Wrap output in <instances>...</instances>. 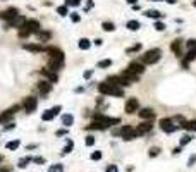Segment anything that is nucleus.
Returning <instances> with one entry per match:
<instances>
[{
    "label": "nucleus",
    "mask_w": 196,
    "mask_h": 172,
    "mask_svg": "<svg viewBox=\"0 0 196 172\" xmlns=\"http://www.w3.org/2000/svg\"><path fill=\"white\" fill-rule=\"evenodd\" d=\"M140 48H141V45H134V47L127 48V50H126V53H133V52H138Z\"/></svg>",
    "instance_id": "38"
},
{
    "label": "nucleus",
    "mask_w": 196,
    "mask_h": 172,
    "mask_svg": "<svg viewBox=\"0 0 196 172\" xmlns=\"http://www.w3.org/2000/svg\"><path fill=\"white\" fill-rule=\"evenodd\" d=\"M158 153H160V148H157V146H153L152 150H150V157H157Z\"/></svg>",
    "instance_id": "36"
},
{
    "label": "nucleus",
    "mask_w": 196,
    "mask_h": 172,
    "mask_svg": "<svg viewBox=\"0 0 196 172\" xmlns=\"http://www.w3.org/2000/svg\"><path fill=\"white\" fill-rule=\"evenodd\" d=\"M71 150H72V141H71V139H69V141H67V145L64 146V150H62V153L65 155V153H69Z\"/></svg>",
    "instance_id": "33"
},
{
    "label": "nucleus",
    "mask_w": 196,
    "mask_h": 172,
    "mask_svg": "<svg viewBox=\"0 0 196 172\" xmlns=\"http://www.w3.org/2000/svg\"><path fill=\"white\" fill-rule=\"evenodd\" d=\"M167 4H175V0H165Z\"/></svg>",
    "instance_id": "48"
},
{
    "label": "nucleus",
    "mask_w": 196,
    "mask_h": 172,
    "mask_svg": "<svg viewBox=\"0 0 196 172\" xmlns=\"http://www.w3.org/2000/svg\"><path fill=\"white\" fill-rule=\"evenodd\" d=\"M186 45H187V52H196V40H189Z\"/></svg>",
    "instance_id": "30"
},
{
    "label": "nucleus",
    "mask_w": 196,
    "mask_h": 172,
    "mask_svg": "<svg viewBox=\"0 0 196 172\" xmlns=\"http://www.w3.org/2000/svg\"><path fill=\"white\" fill-rule=\"evenodd\" d=\"M84 143H86L88 146H91V145H95V138H93V136H88V138H86V141H84Z\"/></svg>",
    "instance_id": "41"
},
{
    "label": "nucleus",
    "mask_w": 196,
    "mask_h": 172,
    "mask_svg": "<svg viewBox=\"0 0 196 172\" xmlns=\"http://www.w3.org/2000/svg\"><path fill=\"white\" fill-rule=\"evenodd\" d=\"M113 124H121L119 117H107L102 114H95L93 117V124H90V129H109Z\"/></svg>",
    "instance_id": "1"
},
{
    "label": "nucleus",
    "mask_w": 196,
    "mask_h": 172,
    "mask_svg": "<svg viewBox=\"0 0 196 172\" xmlns=\"http://www.w3.org/2000/svg\"><path fill=\"white\" fill-rule=\"evenodd\" d=\"M36 105H38V102H36L35 96H28V98H24V102H22V107H24V110H26L28 114L35 112Z\"/></svg>",
    "instance_id": "9"
},
{
    "label": "nucleus",
    "mask_w": 196,
    "mask_h": 172,
    "mask_svg": "<svg viewBox=\"0 0 196 172\" xmlns=\"http://www.w3.org/2000/svg\"><path fill=\"white\" fill-rule=\"evenodd\" d=\"M194 162H196V155H193L191 158H189V162H187V165L191 167V165H194Z\"/></svg>",
    "instance_id": "43"
},
{
    "label": "nucleus",
    "mask_w": 196,
    "mask_h": 172,
    "mask_svg": "<svg viewBox=\"0 0 196 172\" xmlns=\"http://www.w3.org/2000/svg\"><path fill=\"white\" fill-rule=\"evenodd\" d=\"M183 127H184V129H189V131H196V120H191V122H184Z\"/></svg>",
    "instance_id": "28"
},
{
    "label": "nucleus",
    "mask_w": 196,
    "mask_h": 172,
    "mask_svg": "<svg viewBox=\"0 0 196 172\" xmlns=\"http://www.w3.org/2000/svg\"><path fill=\"white\" fill-rule=\"evenodd\" d=\"M31 160H33V158H29V157H24V158H21V160H19V167H21V169L28 167V163H29Z\"/></svg>",
    "instance_id": "29"
},
{
    "label": "nucleus",
    "mask_w": 196,
    "mask_h": 172,
    "mask_svg": "<svg viewBox=\"0 0 196 172\" xmlns=\"http://www.w3.org/2000/svg\"><path fill=\"white\" fill-rule=\"evenodd\" d=\"M71 19H72L74 22H79V19H81V17H79L78 14H72V16H71Z\"/></svg>",
    "instance_id": "44"
},
{
    "label": "nucleus",
    "mask_w": 196,
    "mask_h": 172,
    "mask_svg": "<svg viewBox=\"0 0 196 172\" xmlns=\"http://www.w3.org/2000/svg\"><path fill=\"white\" fill-rule=\"evenodd\" d=\"M81 0H67V5H79Z\"/></svg>",
    "instance_id": "42"
},
{
    "label": "nucleus",
    "mask_w": 196,
    "mask_h": 172,
    "mask_svg": "<svg viewBox=\"0 0 196 172\" xmlns=\"http://www.w3.org/2000/svg\"><path fill=\"white\" fill-rule=\"evenodd\" d=\"M38 91H40L41 95H48L50 91H52V83H48V81L38 83Z\"/></svg>",
    "instance_id": "14"
},
{
    "label": "nucleus",
    "mask_w": 196,
    "mask_h": 172,
    "mask_svg": "<svg viewBox=\"0 0 196 172\" xmlns=\"http://www.w3.org/2000/svg\"><path fill=\"white\" fill-rule=\"evenodd\" d=\"M102 28H103L105 31H113V29H115V26H113V22H109V21H107V22H103V24H102Z\"/></svg>",
    "instance_id": "31"
},
{
    "label": "nucleus",
    "mask_w": 196,
    "mask_h": 172,
    "mask_svg": "<svg viewBox=\"0 0 196 172\" xmlns=\"http://www.w3.org/2000/svg\"><path fill=\"white\" fill-rule=\"evenodd\" d=\"M91 74H93V71H86V72H84V77L88 79V77H91Z\"/></svg>",
    "instance_id": "47"
},
{
    "label": "nucleus",
    "mask_w": 196,
    "mask_h": 172,
    "mask_svg": "<svg viewBox=\"0 0 196 172\" xmlns=\"http://www.w3.org/2000/svg\"><path fill=\"white\" fill-rule=\"evenodd\" d=\"M105 172H119V167L112 163V165H109V167H107V170H105Z\"/></svg>",
    "instance_id": "40"
},
{
    "label": "nucleus",
    "mask_w": 196,
    "mask_h": 172,
    "mask_svg": "<svg viewBox=\"0 0 196 172\" xmlns=\"http://www.w3.org/2000/svg\"><path fill=\"white\" fill-rule=\"evenodd\" d=\"M153 2H158V0H153Z\"/></svg>",
    "instance_id": "53"
},
{
    "label": "nucleus",
    "mask_w": 196,
    "mask_h": 172,
    "mask_svg": "<svg viewBox=\"0 0 196 172\" xmlns=\"http://www.w3.org/2000/svg\"><path fill=\"white\" fill-rule=\"evenodd\" d=\"M0 162H2V155H0Z\"/></svg>",
    "instance_id": "50"
},
{
    "label": "nucleus",
    "mask_w": 196,
    "mask_h": 172,
    "mask_svg": "<svg viewBox=\"0 0 196 172\" xmlns=\"http://www.w3.org/2000/svg\"><path fill=\"white\" fill-rule=\"evenodd\" d=\"M144 16H146V17H152V19H157V21H158L160 17H163V14L158 12V10H153V9H152V10H144Z\"/></svg>",
    "instance_id": "22"
},
{
    "label": "nucleus",
    "mask_w": 196,
    "mask_h": 172,
    "mask_svg": "<svg viewBox=\"0 0 196 172\" xmlns=\"http://www.w3.org/2000/svg\"><path fill=\"white\" fill-rule=\"evenodd\" d=\"M65 133H67L65 129H59V131H57V136H62V134H65Z\"/></svg>",
    "instance_id": "46"
},
{
    "label": "nucleus",
    "mask_w": 196,
    "mask_h": 172,
    "mask_svg": "<svg viewBox=\"0 0 196 172\" xmlns=\"http://www.w3.org/2000/svg\"><path fill=\"white\" fill-rule=\"evenodd\" d=\"M78 45H79V48H81V50H88V48L91 47V41H90L88 38H81Z\"/></svg>",
    "instance_id": "23"
},
{
    "label": "nucleus",
    "mask_w": 196,
    "mask_h": 172,
    "mask_svg": "<svg viewBox=\"0 0 196 172\" xmlns=\"http://www.w3.org/2000/svg\"><path fill=\"white\" fill-rule=\"evenodd\" d=\"M24 50L28 52H33V53H38V52H45L47 50V47H43V45H24Z\"/></svg>",
    "instance_id": "16"
},
{
    "label": "nucleus",
    "mask_w": 196,
    "mask_h": 172,
    "mask_svg": "<svg viewBox=\"0 0 196 172\" xmlns=\"http://www.w3.org/2000/svg\"><path fill=\"white\" fill-rule=\"evenodd\" d=\"M24 22H26V19L17 14L16 17H12V19H9V21L5 22V28H22Z\"/></svg>",
    "instance_id": "8"
},
{
    "label": "nucleus",
    "mask_w": 196,
    "mask_h": 172,
    "mask_svg": "<svg viewBox=\"0 0 196 172\" xmlns=\"http://www.w3.org/2000/svg\"><path fill=\"white\" fill-rule=\"evenodd\" d=\"M48 172H64V165H60V163H53V165L48 167Z\"/></svg>",
    "instance_id": "26"
},
{
    "label": "nucleus",
    "mask_w": 196,
    "mask_h": 172,
    "mask_svg": "<svg viewBox=\"0 0 196 172\" xmlns=\"http://www.w3.org/2000/svg\"><path fill=\"white\" fill-rule=\"evenodd\" d=\"M41 74H43V76L47 77L50 83H57V79H59L57 72H52V71H48V69H43V71H41Z\"/></svg>",
    "instance_id": "17"
},
{
    "label": "nucleus",
    "mask_w": 196,
    "mask_h": 172,
    "mask_svg": "<svg viewBox=\"0 0 196 172\" xmlns=\"http://www.w3.org/2000/svg\"><path fill=\"white\" fill-rule=\"evenodd\" d=\"M127 2H129V4H136V2H138V0H127Z\"/></svg>",
    "instance_id": "49"
},
{
    "label": "nucleus",
    "mask_w": 196,
    "mask_h": 172,
    "mask_svg": "<svg viewBox=\"0 0 196 172\" xmlns=\"http://www.w3.org/2000/svg\"><path fill=\"white\" fill-rule=\"evenodd\" d=\"M152 127H153L152 122H150V120H144L143 124H140L138 127H136V133H138V136H140V134H146V133L152 131Z\"/></svg>",
    "instance_id": "13"
},
{
    "label": "nucleus",
    "mask_w": 196,
    "mask_h": 172,
    "mask_svg": "<svg viewBox=\"0 0 196 172\" xmlns=\"http://www.w3.org/2000/svg\"><path fill=\"white\" fill-rule=\"evenodd\" d=\"M17 16V9H9V10H5L4 14H2V19H5V21H9V19H12V17Z\"/></svg>",
    "instance_id": "20"
},
{
    "label": "nucleus",
    "mask_w": 196,
    "mask_h": 172,
    "mask_svg": "<svg viewBox=\"0 0 196 172\" xmlns=\"http://www.w3.org/2000/svg\"><path fill=\"white\" fill-rule=\"evenodd\" d=\"M127 29H131V31H138V29H140V22H138V21H134V19H133V21H129V22H127Z\"/></svg>",
    "instance_id": "24"
},
{
    "label": "nucleus",
    "mask_w": 196,
    "mask_h": 172,
    "mask_svg": "<svg viewBox=\"0 0 196 172\" xmlns=\"http://www.w3.org/2000/svg\"><path fill=\"white\" fill-rule=\"evenodd\" d=\"M60 110H62V108L59 107V105H57V107H53V108H50V110H45L43 114H41V119H43V120H52Z\"/></svg>",
    "instance_id": "12"
},
{
    "label": "nucleus",
    "mask_w": 196,
    "mask_h": 172,
    "mask_svg": "<svg viewBox=\"0 0 196 172\" xmlns=\"http://www.w3.org/2000/svg\"><path fill=\"white\" fill-rule=\"evenodd\" d=\"M191 139H193V138H191V136H183V138H181V146H184V145H187V143L191 141Z\"/></svg>",
    "instance_id": "35"
},
{
    "label": "nucleus",
    "mask_w": 196,
    "mask_h": 172,
    "mask_svg": "<svg viewBox=\"0 0 196 172\" xmlns=\"http://www.w3.org/2000/svg\"><path fill=\"white\" fill-rule=\"evenodd\" d=\"M100 158H102V151L96 150L95 153H91V160H100Z\"/></svg>",
    "instance_id": "39"
},
{
    "label": "nucleus",
    "mask_w": 196,
    "mask_h": 172,
    "mask_svg": "<svg viewBox=\"0 0 196 172\" xmlns=\"http://www.w3.org/2000/svg\"><path fill=\"white\" fill-rule=\"evenodd\" d=\"M38 38H40V41H47L48 38H50V36H52V34H50V31H38Z\"/></svg>",
    "instance_id": "25"
},
{
    "label": "nucleus",
    "mask_w": 196,
    "mask_h": 172,
    "mask_svg": "<svg viewBox=\"0 0 196 172\" xmlns=\"http://www.w3.org/2000/svg\"><path fill=\"white\" fill-rule=\"evenodd\" d=\"M98 91L103 95H109V96H122V95H124L122 88H119V86L112 84V83H109V81L100 83V84H98Z\"/></svg>",
    "instance_id": "2"
},
{
    "label": "nucleus",
    "mask_w": 196,
    "mask_h": 172,
    "mask_svg": "<svg viewBox=\"0 0 196 172\" xmlns=\"http://www.w3.org/2000/svg\"><path fill=\"white\" fill-rule=\"evenodd\" d=\"M17 112V107H14V108H10L9 112H4L2 115H0V122H7L9 119H12V115Z\"/></svg>",
    "instance_id": "19"
},
{
    "label": "nucleus",
    "mask_w": 196,
    "mask_h": 172,
    "mask_svg": "<svg viewBox=\"0 0 196 172\" xmlns=\"http://www.w3.org/2000/svg\"><path fill=\"white\" fill-rule=\"evenodd\" d=\"M38 31H40V22L35 21V19H26V22L22 24L21 31H19V36L26 38V36H29L33 33H38Z\"/></svg>",
    "instance_id": "3"
},
{
    "label": "nucleus",
    "mask_w": 196,
    "mask_h": 172,
    "mask_svg": "<svg viewBox=\"0 0 196 172\" xmlns=\"http://www.w3.org/2000/svg\"><path fill=\"white\" fill-rule=\"evenodd\" d=\"M60 122L65 126V127H71V126L74 124V117L71 115V114H64V115L60 117Z\"/></svg>",
    "instance_id": "18"
},
{
    "label": "nucleus",
    "mask_w": 196,
    "mask_h": 172,
    "mask_svg": "<svg viewBox=\"0 0 196 172\" xmlns=\"http://www.w3.org/2000/svg\"><path fill=\"white\" fill-rule=\"evenodd\" d=\"M112 65V60H102V62H98V67L103 69V67H110Z\"/></svg>",
    "instance_id": "32"
},
{
    "label": "nucleus",
    "mask_w": 196,
    "mask_h": 172,
    "mask_svg": "<svg viewBox=\"0 0 196 172\" xmlns=\"http://www.w3.org/2000/svg\"><path fill=\"white\" fill-rule=\"evenodd\" d=\"M181 45H183V41H181V40H175V41L170 45V50L174 52L175 55H181V53H183V52H181Z\"/></svg>",
    "instance_id": "21"
},
{
    "label": "nucleus",
    "mask_w": 196,
    "mask_h": 172,
    "mask_svg": "<svg viewBox=\"0 0 196 172\" xmlns=\"http://www.w3.org/2000/svg\"><path fill=\"white\" fill-rule=\"evenodd\" d=\"M160 127L165 131V133H174V131H177L179 126L175 124L174 119H162L160 120Z\"/></svg>",
    "instance_id": "7"
},
{
    "label": "nucleus",
    "mask_w": 196,
    "mask_h": 172,
    "mask_svg": "<svg viewBox=\"0 0 196 172\" xmlns=\"http://www.w3.org/2000/svg\"><path fill=\"white\" fill-rule=\"evenodd\" d=\"M138 108H140V102L136 98H131L126 102V114H134Z\"/></svg>",
    "instance_id": "11"
},
{
    "label": "nucleus",
    "mask_w": 196,
    "mask_h": 172,
    "mask_svg": "<svg viewBox=\"0 0 196 172\" xmlns=\"http://www.w3.org/2000/svg\"><path fill=\"white\" fill-rule=\"evenodd\" d=\"M57 14H59V16H67V7H57Z\"/></svg>",
    "instance_id": "34"
},
{
    "label": "nucleus",
    "mask_w": 196,
    "mask_h": 172,
    "mask_svg": "<svg viewBox=\"0 0 196 172\" xmlns=\"http://www.w3.org/2000/svg\"><path fill=\"white\" fill-rule=\"evenodd\" d=\"M115 136H122L126 141H131V139H134V138H138V133H136V129L134 127H131V126H122L121 129H113L112 131Z\"/></svg>",
    "instance_id": "5"
},
{
    "label": "nucleus",
    "mask_w": 196,
    "mask_h": 172,
    "mask_svg": "<svg viewBox=\"0 0 196 172\" xmlns=\"http://www.w3.org/2000/svg\"><path fill=\"white\" fill-rule=\"evenodd\" d=\"M155 29H157V31H163V29H165V24H163V22H155Z\"/></svg>",
    "instance_id": "37"
},
{
    "label": "nucleus",
    "mask_w": 196,
    "mask_h": 172,
    "mask_svg": "<svg viewBox=\"0 0 196 172\" xmlns=\"http://www.w3.org/2000/svg\"><path fill=\"white\" fill-rule=\"evenodd\" d=\"M4 172H10V170H4Z\"/></svg>",
    "instance_id": "52"
},
{
    "label": "nucleus",
    "mask_w": 196,
    "mask_h": 172,
    "mask_svg": "<svg viewBox=\"0 0 196 172\" xmlns=\"http://www.w3.org/2000/svg\"><path fill=\"white\" fill-rule=\"evenodd\" d=\"M62 67H64V55H60V57H50V60H48V71L57 72V71H60Z\"/></svg>",
    "instance_id": "6"
},
{
    "label": "nucleus",
    "mask_w": 196,
    "mask_h": 172,
    "mask_svg": "<svg viewBox=\"0 0 196 172\" xmlns=\"http://www.w3.org/2000/svg\"><path fill=\"white\" fill-rule=\"evenodd\" d=\"M19 145H21V141H19V139H14V141L7 143V150H17Z\"/></svg>",
    "instance_id": "27"
},
{
    "label": "nucleus",
    "mask_w": 196,
    "mask_h": 172,
    "mask_svg": "<svg viewBox=\"0 0 196 172\" xmlns=\"http://www.w3.org/2000/svg\"><path fill=\"white\" fill-rule=\"evenodd\" d=\"M35 160V163H45V160L41 158V157H36V158H33Z\"/></svg>",
    "instance_id": "45"
},
{
    "label": "nucleus",
    "mask_w": 196,
    "mask_h": 172,
    "mask_svg": "<svg viewBox=\"0 0 196 172\" xmlns=\"http://www.w3.org/2000/svg\"><path fill=\"white\" fill-rule=\"evenodd\" d=\"M162 57V50L160 48H152V50H148L144 55H141V64L143 65H150V64H155V62H158Z\"/></svg>",
    "instance_id": "4"
},
{
    "label": "nucleus",
    "mask_w": 196,
    "mask_h": 172,
    "mask_svg": "<svg viewBox=\"0 0 196 172\" xmlns=\"http://www.w3.org/2000/svg\"><path fill=\"white\" fill-rule=\"evenodd\" d=\"M194 7H196V0H194Z\"/></svg>",
    "instance_id": "51"
},
{
    "label": "nucleus",
    "mask_w": 196,
    "mask_h": 172,
    "mask_svg": "<svg viewBox=\"0 0 196 172\" xmlns=\"http://www.w3.org/2000/svg\"><path fill=\"white\" fill-rule=\"evenodd\" d=\"M140 117L143 120H153L155 119V112L152 108H143V110H140Z\"/></svg>",
    "instance_id": "15"
},
{
    "label": "nucleus",
    "mask_w": 196,
    "mask_h": 172,
    "mask_svg": "<svg viewBox=\"0 0 196 172\" xmlns=\"http://www.w3.org/2000/svg\"><path fill=\"white\" fill-rule=\"evenodd\" d=\"M127 72L140 76V74H143V72H144V65L141 64V62H131L129 67H127Z\"/></svg>",
    "instance_id": "10"
}]
</instances>
